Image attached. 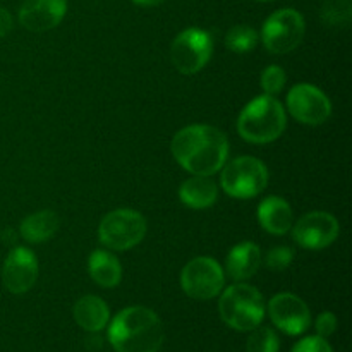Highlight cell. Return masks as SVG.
I'll return each instance as SVG.
<instances>
[{
	"label": "cell",
	"instance_id": "cell-19",
	"mask_svg": "<svg viewBox=\"0 0 352 352\" xmlns=\"http://www.w3.org/2000/svg\"><path fill=\"white\" fill-rule=\"evenodd\" d=\"M88 274L100 287L113 289L122 280V265L109 251L95 250L89 254Z\"/></svg>",
	"mask_w": 352,
	"mask_h": 352
},
{
	"label": "cell",
	"instance_id": "cell-21",
	"mask_svg": "<svg viewBox=\"0 0 352 352\" xmlns=\"http://www.w3.org/2000/svg\"><path fill=\"white\" fill-rule=\"evenodd\" d=\"M258 33L248 24H236L226 34V47L234 54H250L258 45Z\"/></svg>",
	"mask_w": 352,
	"mask_h": 352
},
{
	"label": "cell",
	"instance_id": "cell-6",
	"mask_svg": "<svg viewBox=\"0 0 352 352\" xmlns=\"http://www.w3.org/2000/svg\"><path fill=\"white\" fill-rule=\"evenodd\" d=\"M146 229V220L136 210H113L100 222L98 239L109 250L127 251L136 248L144 239Z\"/></svg>",
	"mask_w": 352,
	"mask_h": 352
},
{
	"label": "cell",
	"instance_id": "cell-29",
	"mask_svg": "<svg viewBox=\"0 0 352 352\" xmlns=\"http://www.w3.org/2000/svg\"><path fill=\"white\" fill-rule=\"evenodd\" d=\"M134 3H138V6L141 7H155V6H160V3H164L165 0H133Z\"/></svg>",
	"mask_w": 352,
	"mask_h": 352
},
{
	"label": "cell",
	"instance_id": "cell-12",
	"mask_svg": "<svg viewBox=\"0 0 352 352\" xmlns=\"http://www.w3.org/2000/svg\"><path fill=\"white\" fill-rule=\"evenodd\" d=\"M272 323L287 336H301L311 325V311L299 296L280 292L270 299L267 306Z\"/></svg>",
	"mask_w": 352,
	"mask_h": 352
},
{
	"label": "cell",
	"instance_id": "cell-13",
	"mask_svg": "<svg viewBox=\"0 0 352 352\" xmlns=\"http://www.w3.org/2000/svg\"><path fill=\"white\" fill-rule=\"evenodd\" d=\"M38 278V260L28 248L17 246L9 251L2 267V282L12 294H24Z\"/></svg>",
	"mask_w": 352,
	"mask_h": 352
},
{
	"label": "cell",
	"instance_id": "cell-14",
	"mask_svg": "<svg viewBox=\"0 0 352 352\" xmlns=\"http://www.w3.org/2000/svg\"><path fill=\"white\" fill-rule=\"evenodd\" d=\"M67 12V0H24L19 9V23L33 33L54 30Z\"/></svg>",
	"mask_w": 352,
	"mask_h": 352
},
{
	"label": "cell",
	"instance_id": "cell-8",
	"mask_svg": "<svg viewBox=\"0 0 352 352\" xmlns=\"http://www.w3.org/2000/svg\"><path fill=\"white\" fill-rule=\"evenodd\" d=\"M181 287L188 298L208 301L226 287V272L213 258L196 256L182 268Z\"/></svg>",
	"mask_w": 352,
	"mask_h": 352
},
{
	"label": "cell",
	"instance_id": "cell-28",
	"mask_svg": "<svg viewBox=\"0 0 352 352\" xmlns=\"http://www.w3.org/2000/svg\"><path fill=\"white\" fill-rule=\"evenodd\" d=\"M12 26H14V21H12V16H10V12L7 9H3V7H0V38L9 34V31L12 30Z\"/></svg>",
	"mask_w": 352,
	"mask_h": 352
},
{
	"label": "cell",
	"instance_id": "cell-4",
	"mask_svg": "<svg viewBox=\"0 0 352 352\" xmlns=\"http://www.w3.org/2000/svg\"><path fill=\"white\" fill-rule=\"evenodd\" d=\"M219 311L227 327L237 332H251L263 322L267 305L256 287L236 282L220 292Z\"/></svg>",
	"mask_w": 352,
	"mask_h": 352
},
{
	"label": "cell",
	"instance_id": "cell-9",
	"mask_svg": "<svg viewBox=\"0 0 352 352\" xmlns=\"http://www.w3.org/2000/svg\"><path fill=\"white\" fill-rule=\"evenodd\" d=\"M213 38L201 28H188L174 38L170 47L172 65L181 74H196L210 62Z\"/></svg>",
	"mask_w": 352,
	"mask_h": 352
},
{
	"label": "cell",
	"instance_id": "cell-20",
	"mask_svg": "<svg viewBox=\"0 0 352 352\" xmlns=\"http://www.w3.org/2000/svg\"><path fill=\"white\" fill-rule=\"evenodd\" d=\"M58 215L52 210L31 213L21 222L19 234L26 243L41 244L50 241L58 230Z\"/></svg>",
	"mask_w": 352,
	"mask_h": 352
},
{
	"label": "cell",
	"instance_id": "cell-7",
	"mask_svg": "<svg viewBox=\"0 0 352 352\" xmlns=\"http://www.w3.org/2000/svg\"><path fill=\"white\" fill-rule=\"evenodd\" d=\"M306 33L305 17L296 9H280L267 17L261 28V41L270 54L282 55L296 50Z\"/></svg>",
	"mask_w": 352,
	"mask_h": 352
},
{
	"label": "cell",
	"instance_id": "cell-30",
	"mask_svg": "<svg viewBox=\"0 0 352 352\" xmlns=\"http://www.w3.org/2000/svg\"><path fill=\"white\" fill-rule=\"evenodd\" d=\"M258 2H272V0H258Z\"/></svg>",
	"mask_w": 352,
	"mask_h": 352
},
{
	"label": "cell",
	"instance_id": "cell-22",
	"mask_svg": "<svg viewBox=\"0 0 352 352\" xmlns=\"http://www.w3.org/2000/svg\"><path fill=\"white\" fill-rule=\"evenodd\" d=\"M251 336L246 342V352H278L280 340L275 330L270 327H256L251 330Z\"/></svg>",
	"mask_w": 352,
	"mask_h": 352
},
{
	"label": "cell",
	"instance_id": "cell-15",
	"mask_svg": "<svg viewBox=\"0 0 352 352\" xmlns=\"http://www.w3.org/2000/svg\"><path fill=\"white\" fill-rule=\"evenodd\" d=\"M258 222L274 236H285L294 226V213L284 198L268 196L258 205Z\"/></svg>",
	"mask_w": 352,
	"mask_h": 352
},
{
	"label": "cell",
	"instance_id": "cell-10",
	"mask_svg": "<svg viewBox=\"0 0 352 352\" xmlns=\"http://www.w3.org/2000/svg\"><path fill=\"white\" fill-rule=\"evenodd\" d=\"M287 110L305 126H320L332 116V103L322 89L308 82H301L287 93Z\"/></svg>",
	"mask_w": 352,
	"mask_h": 352
},
{
	"label": "cell",
	"instance_id": "cell-1",
	"mask_svg": "<svg viewBox=\"0 0 352 352\" xmlns=\"http://www.w3.org/2000/svg\"><path fill=\"white\" fill-rule=\"evenodd\" d=\"M175 162L192 175H213L229 157V140L220 129L206 124L182 127L170 144Z\"/></svg>",
	"mask_w": 352,
	"mask_h": 352
},
{
	"label": "cell",
	"instance_id": "cell-3",
	"mask_svg": "<svg viewBox=\"0 0 352 352\" xmlns=\"http://www.w3.org/2000/svg\"><path fill=\"white\" fill-rule=\"evenodd\" d=\"M287 113L275 96L261 95L251 100L237 117V133L253 144H268L284 134Z\"/></svg>",
	"mask_w": 352,
	"mask_h": 352
},
{
	"label": "cell",
	"instance_id": "cell-11",
	"mask_svg": "<svg viewBox=\"0 0 352 352\" xmlns=\"http://www.w3.org/2000/svg\"><path fill=\"white\" fill-rule=\"evenodd\" d=\"M292 237L305 250L318 251L332 246L340 234V226L332 213L311 212L292 226Z\"/></svg>",
	"mask_w": 352,
	"mask_h": 352
},
{
	"label": "cell",
	"instance_id": "cell-16",
	"mask_svg": "<svg viewBox=\"0 0 352 352\" xmlns=\"http://www.w3.org/2000/svg\"><path fill=\"white\" fill-rule=\"evenodd\" d=\"M261 250L251 241L236 244L226 261V272L234 282H244L254 277L261 267Z\"/></svg>",
	"mask_w": 352,
	"mask_h": 352
},
{
	"label": "cell",
	"instance_id": "cell-2",
	"mask_svg": "<svg viewBox=\"0 0 352 352\" xmlns=\"http://www.w3.org/2000/svg\"><path fill=\"white\" fill-rule=\"evenodd\" d=\"M164 339V323L144 306L124 308L109 325V342L116 352H158Z\"/></svg>",
	"mask_w": 352,
	"mask_h": 352
},
{
	"label": "cell",
	"instance_id": "cell-27",
	"mask_svg": "<svg viewBox=\"0 0 352 352\" xmlns=\"http://www.w3.org/2000/svg\"><path fill=\"white\" fill-rule=\"evenodd\" d=\"M315 330L320 337L327 339L337 330V316L330 311L320 313L315 322Z\"/></svg>",
	"mask_w": 352,
	"mask_h": 352
},
{
	"label": "cell",
	"instance_id": "cell-5",
	"mask_svg": "<svg viewBox=\"0 0 352 352\" xmlns=\"http://www.w3.org/2000/svg\"><path fill=\"white\" fill-rule=\"evenodd\" d=\"M270 175L267 165L254 157H239L223 165L220 188L236 199H251L267 189Z\"/></svg>",
	"mask_w": 352,
	"mask_h": 352
},
{
	"label": "cell",
	"instance_id": "cell-23",
	"mask_svg": "<svg viewBox=\"0 0 352 352\" xmlns=\"http://www.w3.org/2000/svg\"><path fill=\"white\" fill-rule=\"evenodd\" d=\"M352 17L351 0H327L322 7V19L329 26H347Z\"/></svg>",
	"mask_w": 352,
	"mask_h": 352
},
{
	"label": "cell",
	"instance_id": "cell-17",
	"mask_svg": "<svg viewBox=\"0 0 352 352\" xmlns=\"http://www.w3.org/2000/svg\"><path fill=\"white\" fill-rule=\"evenodd\" d=\"M179 198L188 208H210L219 199V186L208 175H192L181 184Z\"/></svg>",
	"mask_w": 352,
	"mask_h": 352
},
{
	"label": "cell",
	"instance_id": "cell-18",
	"mask_svg": "<svg viewBox=\"0 0 352 352\" xmlns=\"http://www.w3.org/2000/svg\"><path fill=\"white\" fill-rule=\"evenodd\" d=\"M74 322L86 332H100L109 325L110 309L98 296H82L72 309Z\"/></svg>",
	"mask_w": 352,
	"mask_h": 352
},
{
	"label": "cell",
	"instance_id": "cell-25",
	"mask_svg": "<svg viewBox=\"0 0 352 352\" xmlns=\"http://www.w3.org/2000/svg\"><path fill=\"white\" fill-rule=\"evenodd\" d=\"M292 260H294V251L289 246L274 248V250L268 251L267 256L261 258L265 267L272 272H284L292 263Z\"/></svg>",
	"mask_w": 352,
	"mask_h": 352
},
{
	"label": "cell",
	"instance_id": "cell-26",
	"mask_svg": "<svg viewBox=\"0 0 352 352\" xmlns=\"http://www.w3.org/2000/svg\"><path fill=\"white\" fill-rule=\"evenodd\" d=\"M291 352H333L327 339L320 336L306 337V339L299 340Z\"/></svg>",
	"mask_w": 352,
	"mask_h": 352
},
{
	"label": "cell",
	"instance_id": "cell-24",
	"mask_svg": "<svg viewBox=\"0 0 352 352\" xmlns=\"http://www.w3.org/2000/svg\"><path fill=\"white\" fill-rule=\"evenodd\" d=\"M285 81H287V74L278 65H268V67L263 69V72L260 76L261 89L268 96L280 95L285 86Z\"/></svg>",
	"mask_w": 352,
	"mask_h": 352
}]
</instances>
